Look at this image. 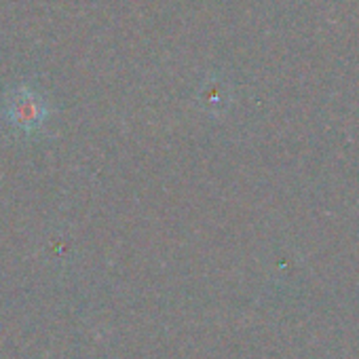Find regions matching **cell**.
<instances>
[{"label":"cell","instance_id":"1","mask_svg":"<svg viewBox=\"0 0 359 359\" xmlns=\"http://www.w3.org/2000/svg\"><path fill=\"white\" fill-rule=\"evenodd\" d=\"M7 108H9L11 123L18 129L26 131V133L39 129L43 125L45 116H47L45 100L36 91H32L30 87H18V89H13L11 95H9Z\"/></svg>","mask_w":359,"mask_h":359}]
</instances>
